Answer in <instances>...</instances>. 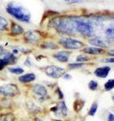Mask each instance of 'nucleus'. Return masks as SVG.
I'll list each match as a JSON object with an SVG mask.
<instances>
[{"label": "nucleus", "instance_id": "nucleus-1", "mask_svg": "<svg viewBox=\"0 0 114 121\" xmlns=\"http://www.w3.org/2000/svg\"><path fill=\"white\" fill-rule=\"evenodd\" d=\"M51 24L58 30L63 33H72L75 28V20L69 17L56 18L51 21Z\"/></svg>", "mask_w": 114, "mask_h": 121}, {"label": "nucleus", "instance_id": "nucleus-2", "mask_svg": "<svg viewBox=\"0 0 114 121\" xmlns=\"http://www.w3.org/2000/svg\"><path fill=\"white\" fill-rule=\"evenodd\" d=\"M6 10L10 15L22 22H28L30 19V14L24 7L15 5L14 4L8 5Z\"/></svg>", "mask_w": 114, "mask_h": 121}, {"label": "nucleus", "instance_id": "nucleus-3", "mask_svg": "<svg viewBox=\"0 0 114 121\" xmlns=\"http://www.w3.org/2000/svg\"><path fill=\"white\" fill-rule=\"evenodd\" d=\"M75 28L78 32L85 36H90L93 33V26L90 23L82 20H75Z\"/></svg>", "mask_w": 114, "mask_h": 121}, {"label": "nucleus", "instance_id": "nucleus-4", "mask_svg": "<svg viewBox=\"0 0 114 121\" xmlns=\"http://www.w3.org/2000/svg\"><path fill=\"white\" fill-rule=\"evenodd\" d=\"M45 73L49 77L58 79L65 74V69L56 66H48L44 68Z\"/></svg>", "mask_w": 114, "mask_h": 121}, {"label": "nucleus", "instance_id": "nucleus-5", "mask_svg": "<svg viewBox=\"0 0 114 121\" xmlns=\"http://www.w3.org/2000/svg\"><path fill=\"white\" fill-rule=\"evenodd\" d=\"M61 45L65 48L69 49H79L84 46V43L81 41L76 40L71 38H66L60 40Z\"/></svg>", "mask_w": 114, "mask_h": 121}, {"label": "nucleus", "instance_id": "nucleus-6", "mask_svg": "<svg viewBox=\"0 0 114 121\" xmlns=\"http://www.w3.org/2000/svg\"><path fill=\"white\" fill-rule=\"evenodd\" d=\"M18 92V86L14 84H7L0 86V94L5 96H14Z\"/></svg>", "mask_w": 114, "mask_h": 121}, {"label": "nucleus", "instance_id": "nucleus-7", "mask_svg": "<svg viewBox=\"0 0 114 121\" xmlns=\"http://www.w3.org/2000/svg\"><path fill=\"white\" fill-rule=\"evenodd\" d=\"M51 111L54 112V113L57 117H66L67 116V113H68L67 108L64 102L57 103L56 107L52 108Z\"/></svg>", "mask_w": 114, "mask_h": 121}, {"label": "nucleus", "instance_id": "nucleus-8", "mask_svg": "<svg viewBox=\"0 0 114 121\" xmlns=\"http://www.w3.org/2000/svg\"><path fill=\"white\" fill-rule=\"evenodd\" d=\"M24 39L29 43H35L40 39V34L37 31L30 30L24 33Z\"/></svg>", "mask_w": 114, "mask_h": 121}, {"label": "nucleus", "instance_id": "nucleus-9", "mask_svg": "<svg viewBox=\"0 0 114 121\" xmlns=\"http://www.w3.org/2000/svg\"><path fill=\"white\" fill-rule=\"evenodd\" d=\"M110 71V67L108 66L98 67L94 70V75L99 78H106Z\"/></svg>", "mask_w": 114, "mask_h": 121}, {"label": "nucleus", "instance_id": "nucleus-10", "mask_svg": "<svg viewBox=\"0 0 114 121\" xmlns=\"http://www.w3.org/2000/svg\"><path fill=\"white\" fill-rule=\"evenodd\" d=\"M71 55V52H65V51H62V52H59L58 53H56V54H54L53 55V57L57 59L60 62H67L68 60V58H69V56Z\"/></svg>", "mask_w": 114, "mask_h": 121}, {"label": "nucleus", "instance_id": "nucleus-11", "mask_svg": "<svg viewBox=\"0 0 114 121\" xmlns=\"http://www.w3.org/2000/svg\"><path fill=\"white\" fill-rule=\"evenodd\" d=\"M33 92L36 95H40V96H45L47 94V89H46L43 86L40 85V84H37L33 86Z\"/></svg>", "mask_w": 114, "mask_h": 121}, {"label": "nucleus", "instance_id": "nucleus-12", "mask_svg": "<svg viewBox=\"0 0 114 121\" xmlns=\"http://www.w3.org/2000/svg\"><path fill=\"white\" fill-rule=\"evenodd\" d=\"M89 43L90 44L94 45V46L97 47H100V48H107V45H106V43L103 41L100 38H92V39H89Z\"/></svg>", "mask_w": 114, "mask_h": 121}, {"label": "nucleus", "instance_id": "nucleus-13", "mask_svg": "<svg viewBox=\"0 0 114 121\" xmlns=\"http://www.w3.org/2000/svg\"><path fill=\"white\" fill-rule=\"evenodd\" d=\"M82 51L89 55H99V54H101L103 52H104V49L98 48H93V47L85 48H84Z\"/></svg>", "mask_w": 114, "mask_h": 121}, {"label": "nucleus", "instance_id": "nucleus-14", "mask_svg": "<svg viewBox=\"0 0 114 121\" xmlns=\"http://www.w3.org/2000/svg\"><path fill=\"white\" fill-rule=\"evenodd\" d=\"M2 58L7 62L8 65H9V64H15L16 63V60H17V58H16V57L14 56V55L11 54V53H9V52L5 53V54L4 55Z\"/></svg>", "mask_w": 114, "mask_h": 121}, {"label": "nucleus", "instance_id": "nucleus-15", "mask_svg": "<svg viewBox=\"0 0 114 121\" xmlns=\"http://www.w3.org/2000/svg\"><path fill=\"white\" fill-rule=\"evenodd\" d=\"M35 79H36V76L31 73H28L21 76V77H19V81L21 82H29L33 81Z\"/></svg>", "mask_w": 114, "mask_h": 121}, {"label": "nucleus", "instance_id": "nucleus-16", "mask_svg": "<svg viewBox=\"0 0 114 121\" xmlns=\"http://www.w3.org/2000/svg\"><path fill=\"white\" fill-rule=\"evenodd\" d=\"M24 30L21 26L18 24H15V23H12L11 24V33L15 34V35H20V34L23 33Z\"/></svg>", "mask_w": 114, "mask_h": 121}, {"label": "nucleus", "instance_id": "nucleus-17", "mask_svg": "<svg viewBox=\"0 0 114 121\" xmlns=\"http://www.w3.org/2000/svg\"><path fill=\"white\" fill-rule=\"evenodd\" d=\"M27 106H28V108L30 110V111L32 113H38L40 111V108L38 107V106L34 104L33 101H29L28 102V104H27Z\"/></svg>", "mask_w": 114, "mask_h": 121}, {"label": "nucleus", "instance_id": "nucleus-18", "mask_svg": "<svg viewBox=\"0 0 114 121\" xmlns=\"http://www.w3.org/2000/svg\"><path fill=\"white\" fill-rule=\"evenodd\" d=\"M84 104H85V101L81 99H78L75 101L74 103V108L75 110V111H81V109L83 108Z\"/></svg>", "mask_w": 114, "mask_h": 121}, {"label": "nucleus", "instance_id": "nucleus-19", "mask_svg": "<svg viewBox=\"0 0 114 121\" xmlns=\"http://www.w3.org/2000/svg\"><path fill=\"white\" fill-rule=\"evenodd\" d=\"M114 88V79H110L105 83L104 89L106 91H109Z\"/></svg>", "mask_w": 114, "mask_h": 121}, {"label": "nucleus", "instance_id": "nucleus-20", "mask_svg": "<svg viewBox=\"0 0 114 121\" xmlns=\"http://www.w3.org/2000/svg\"><path fill=\"white\" fill-rule=\"evenodd\" d=\"M0 121H14V115L11 113H7L0 117Z\"/></svg>", "mask_w": 114, "mask_h": 121}, {"label": "nucleus", "instance_id": "nucleus-21", "mask_svg": "<svg viewBox=\"0 0 114 121\" xmlns=\"http://www.w3.org/2000/svg\"><path fill=\"white\" fill-rule=\"evenodd\" d=\"M9 70L11 72V73L17 74V75L24 73V70L21 67H10L9 69Z\"/></svg>", "mask_w": 114, "mask_h": 121}, {"label": "nucleus", "instance_id": "nucleus-22", "mask_svg": "<svg viewBox=\"0 0 114 121\" xmlns=\"http://www.w3.org/2000/svg\"><path fill=\"white\" fill-rule=\"evenodd\" d=\"M90 58L87 55H79L78 57L76 58V61H78V63H81L84 61H87V60H89Z\"/></svg>", "mask_w": 114, "mask_h": 121}, {"label": "nucleus", "instance_id": "nucleus-23", "mask_svg": "<svg viewBox=\"0 0 114 121\" xmlns=\"http://www.w3.org/2000/svg\"><path fill=\"white\" fill-rule=\"evenodd\" d=\"M97 108H98V104L97 103H94L92 105H91V107L90 108V111H89V115L90 116H94L95 113L97 112Z\"/></svg>", "mask_w": 114, "mask_h": 121}, {"label": "nucleus", "instance_id": "nucleus-24", "mask_svg": "<svg viewBox=\"0 0 114 121\" xmlns=\"http://www.w3.org/2000/svg\"><path fill=\"white\" fill-rule=\"evenodd\" d=\"M8 22L5 18L0 17V30H5L7 28Z\"/></svg>", "mask_w": 114, "mask_h": 121}, {"label": "nucleus", "instance_id": "nucleus-25", "mask_svg": "<svg viewBox=\"0 0 114 121\" xmlns=\"http://www.w3.org/2000/svg\"><path fill=\"white\" fill-rule=\"evenodd\" d=\"M97 87H98V83L96 81L91 80L89 82V84H88V88H89V89L92 90V91H95V90L97 89Z\"/></svg>", "mask_w": 114, "mask_h": 121}, {"label": "nucleus", "instance_id": "nucleus-26", "mask_svg": "<svg viewBox=\"0 0 114 121\" xmlns=\"http://www.w3.org/2000/svg\"><path fill=\"white\" fill-rule=\"evenodd\" d=\"M85 65V64L83 63H73L68 64V67L70 69H76V68H80Z\"/></svg>", "mask_w": 114, "mask_h": 121}, {"label": "nucleus", "instance_id": "nucleus-27", "mask_svg": "<svg viewBox=\"0 0 114 121\" xmlns=\"http://www.w3.org/2000/svg\"><path fill=\"white\" fill-rule=\"evenodd\" d=\"M45 48H50V49H55V48H57L58 46L56 45L54 43H46V46Z\"/></svg>", "mask_w": 114, "mask_h": 121}, {"label": "nucleus", "instance_id": "nucleus-28", "mask_svg": "<svg viewBox=\"0 0 114 121\" xmlns=\"http://www.w3.org/2000/svg\"><path fill=\"white\" fill-rule=\"evenodd\" d=\"M6 65H8V64H7V62L5 61V60H4L3 58L0 59V70H2Z\"/></svg>", "mask_w": 114, "mask_h": 121}, {"label": "nucleus", "instance_id": "nucleus-29", "mask_svg": "<svg viewBox=\"0 0 114 121\" xmlns=\"http://www.w3.org/2000/svg\"><path fill=\"white\" fill-rule=\"evenodd\" d=\"M68 4H75V3H80L82 2L84 0H65Z\"/></svg>", "mask_w": 114, "mask_h": 121}, {"label": "nucleus", "instance_id": "nucleus-30", "mask_svg": "<svg viewBox=\"0 0 114 121\" xmlns=\"http://www.w3.org/2000/svg\"><path fill=\"white\" fill-rule=\"evenodd\" d=\"M102 62L104 63H114V58H105L102 60Z\"/></svg>", "mask_w": 114, "mask_h": 121}, {"label": "nucleus", "instance_id": "nucleus-31", "mask_svg": "<svg viewBox=\"0 0 114 121\" xmlns=\"http://www.w3.org/2000/svg\"><path fill=\"white\" fill-rule=\"evenodd\" d=\"M107 121H114V115L113 113H109L108 117H107Z\"/></svg>", "mask_w": 114, "mask_h": 121}, {"label": "nucleus", "instance_id": "nucleus-32", "mask_svg": "<svg viewBox=\"0 0 114 121\" xmlns=\"http://www.w3.org/2000/svg\"><path fill=\"white\" fill-rule=\"evenodd\" d=\"M63 77H64V79H71V75H69L68 73H65V74L63 75Z\"/></svg>", "mask_w": 114, "mask_h": 121}, {"label": "nucleus", "instance_id": "nucleus-33", "mask_svg": "<svg viewBox=\"0 0 114 121\" xmlns=\"http://www.w3.org/2000/svg\"><path fill=\"white\" fill-rule=\"evenodd\" d=\"M57 92L59 93V98H63V94L62 93V91L59 90V89H57Z\"/></svg>", "mask_w": 114, "mask_h": 121}, {"label": "nucleus", "instance_id": "nucleus-34", "mask_svg": "<svg viewBox=\"0 0 114 121\" xmlns=\"http://www.w3.org/2000/svg\"><path fill=\"white\" fill-rule=\"evenodd\" d=\"M108 54L110 55H112V56H114V49L113 50H110L108 52Z\"/></svg>", "mask_w": 114, "mask_h": 121}, {"label": "nucleus", "instance_id": "nucleus-35", "mask_svg": "<svg viewBox=\"0 0 114 121\" xmlns=\"http://www.w3.org/2000/svg\"><path fill=\"white\" fill-rule=\"evenodd\" d=\"M35 121H43V120H42L41 119H40V118H36Z\"/></svg>", "mask_w": 114, "mask_h": 121}, {"label": "nucleus", "instance_id": "nucleus-36", "mask_svg": "<svg viewBox=\"0 0 114 121\" xmlns=\"http://www.w3.org/2000/svg\"><path fill=\"white\" fill-rule=\"evenodd\" d=\"M2 50H3V48H2V47L1 46V45H0V52L2 51Z\"/></svg>", "mask_w": 114, "mask_h": 121}, {"label": "nucleus", "instance_id": "nucleus-37", "mask_svg": "<svg viewBox=\"0 0 114 121\" xmlns=\"http://www.w3.org/2000/svg\"><path fill=\"white\" fill-rule=\"evenodd\" d=\"M112 98H113V101H114V95H113V96L112 97Z\"/></svg>", "mask_w": 114, "mask_h": 121}, {"label": "nucleus", "instance_id": "nucleus-38", "mask_svg": "<svg viewBox=\"0 0 114 121\" xmlns=\"http://www.w3.org/2000/svg\"><path fill=\"white\" fill-rule=\"evenodd\" d=\"M56 121H61V120H56Z\"/></svg>", "mask_w": 114, "mask_h": 121}]
</instances>
